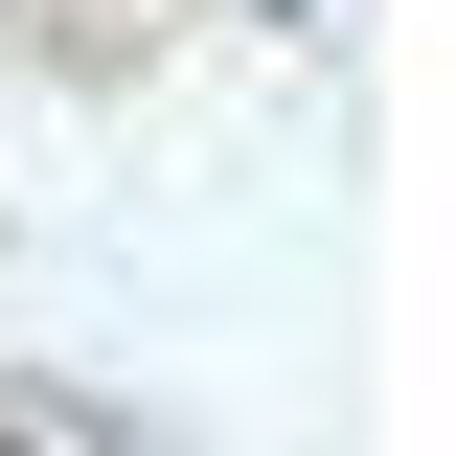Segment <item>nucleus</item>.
Segmentation results:
<instances>
[{
    "mask_svg": "<svg viewBox=\"0 0 456 456\" xmlns=\"http://www.w3.org/2000/svg\"><path fill=\"white\" fill-rule=\"evenodd\" d=\"M0 456H23V434H0Z\"/></svg>",
    "mask_w": 456,
    "mask_h": 456,
    "instance_id": "obj_1",
    "label": "nucleus"
}]
</instances>
